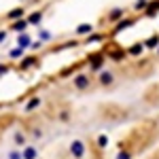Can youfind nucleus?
<instances>
[{"label":"nucleus","mask_w":159,"mask_h":159,"mask_svg":"<svg viewBox=\"0 0 159 159\" xmlns=\"http://www.w3.org/2000/svg\"><path fill=\"white\" fill-rule=\"evenodd\" d=\"M11 159H19V155L17 153H11Z\"/></svg>","instance_id":"obj_3"},{"label":"nucleus","mask_w":159,"mask_h":159,"mask_svg":"<svg viewBox=\"0 0 159 159\" xmlns=\"http://www.w3.org/2000/svg\"><path fill=\"white\" fill-rule=\"evenodd\" d=\"M34 155H36V153H34L32 148H28V151H25V159H34Z\"/></svg>","instance_id":"obj_2"},{"label":"nucleus","mask_w":159,"mask_h":159,"mask_svg":"<svg viewBox=\"0 0 159 159\" xmlns=\"http://www.w3.org/2000/svg\"><path fill=\"white\" fill-rule=\"evenodd\" d=\"M70 151L74 153V157H83V144L81 142H74L72 147H70Z\"/></svg>","instance_id":"obj_1"}]
</instances>
